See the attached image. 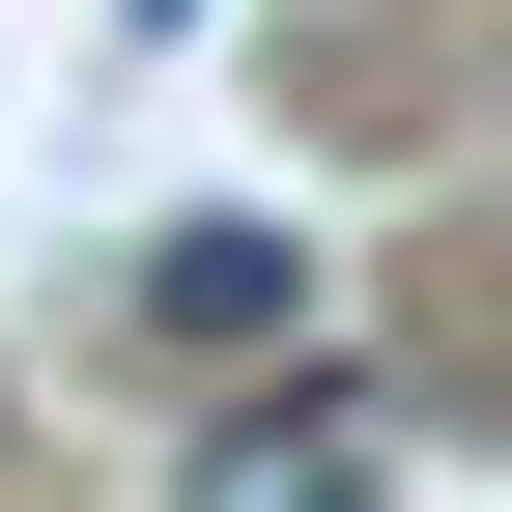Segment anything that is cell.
<instances>
[{"label": "cell", "instance_id": "cell-1", "mask_svg": "<svg viewBox=\"0 0 512 512\" xmlns=\"http://www.w3.org/2000/svg\"><path fill=\"white\" fill-rule=\"evenodd\" d=\"M171 512H370V370H285V399H228Z\"/></svg>", "mask_w": 512, "mask_h": 512}, {"label": "cell", "instance_id": "cell-2", "mask_svg": "<svg viewBox=\"0 0 512 512\" xmlns=\"http://www.w3.org/2000/svg\"><path fill=\"white\" fill-rule=\"evenodd\" d=\"M256 313H285V228H171L143 256V342H256Z\"/></svg>", "mask_w": 512, "mask_h": 512}]
</instances>
